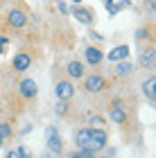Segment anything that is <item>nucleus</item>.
I'll return each instance as SVG.
<instances>
[{"instance_id": "nucleus-26", "label": "nucleus", "mask_w": 156, "mask_h": 158, "mask_svg": "<svg viewBox=\"0 0 156 158\" xmlns=\"http://www.w3.org/2000/svg\"><path fill=\"white\" fill-rule=\"evenodd\" d=\"M43 158H48V156H43Z\"/></svg>"}, {"instance_id": "nucleus-4", "label": "nucleus", "mask_w": 156, "mask_h": 158, "mask_svg": "<svg viewBox=\"0 0 156 158\" xmlns=\"http://www.w3.org/2000/svg\"><path fill=\"white\" fill-rule=\"evenodd\" d=\"M48 149L54 152V154H61V138H59V133H57L54 127L48 129Z\"/></svg>"}, {"instance_id": "nucleus-25", "label": "nucleus", "mask_w": 156, "mask_h": 158, "mask_svg": "<svg viewBox=\"0 0 156 158\" xmlns=\"http://www.w3.org/2000/svg\"><path fill=\"white\" fill-rule=\"evenodd\" d=\"M75 2H79V0H75Z\"/></svg>"}, {"instance_id": "nucleus-9", "label": "nucleus", "mask_w": 156, "mask_h": 158, "mask_svg": "<svg viewBox=\"0 0 156 158\" xmlns=\"http://www.w3.org/2000/svg\"><path fill=\"white\" fill-rule=\"evenodd\" d=\"M102 88H104V79H102V77H97V75H95V77H91L88 81H86V90H88V93H100Z\"/></svg>"}, {"instance_id": "nucleus-21", "label": "nucleus", "mask_w": 156, "mask_h": 158, "mask_svg": "<svg viewBox=\"0 0 156 158\" xmlns=\"http://www.w3.org/2000/svg\"><path fill=\"white\" fill-rule=\"evenodd\" d=\"M59 9H61L63 14H68V5H66V2H59Z\"/></svg>"}, {"instance_id": "nucleus-6", "label": "nucleus", "mask_w": 156, "mask_h": 158, "mask_svg": "<svg viewBox=\"0 0 156 158\" xmlns=\"http://www.w3.org/2000/svg\"><path fill=\"white\" fill-rule=\"evenodd\" d=\"M75 140H77V145L82 147V152H88V145H91V129H82V131H77Z\"/></svg>"}, {"instance_id": "nucleus-22", "label": "nucleus", "mask_w": 156, "mask_h": 158, "mask_svg": "<svg viewBox=\"0 0 156 158\" xmlns=\"http://www.w3.org/2000/svg\"><path fill=\"white\" fill-rule=\"evenodd\" d=\"M57 111H59V113H66V104H63V102H61L59 106H57Z\"/></svg>"}, {"instance_id": "nucleus-3", "label": "nucleus", "mask_w": 156, "mask_h": 158, "mask_svg": "<svg viewBox=\"0 0 156 158\" xmlns=\"http://www.w3.org/2000/svg\"><path fill=\"white\" fill-rule=\"evenodd\" d=\"M54 93H57V97H59L61 102H66V99H70L75 95V88H73V84H70V81H59V84H57V88H54Z\"/></svg>"}, {"instance_id": "nucleus-15", "label": "nucleus", "mask_w": 156, "mask_h": 158, "mask_svg": "<svg viewBox=\"0 0 156 158\" xmlns=\"http://www.w3.org/2000/svg\"><path fill=\"white\" fill-rule=\"evenodd\" d=\"M111 120H113V122H118V124H122V122L127 120V111H122L120 106H116V109L111 111Z\"/></svg>"}, {"instance_id": "nucleus-17", "label": "nucleus", "mask_w": 156, "mask_h": 158, "mask_svg": "<svg viewBox=\"0 0 156 158\" xmlns=\"http://www.w3.org/2000/svg\"><path fill=\"white\" fill-rule=\"evenodd\" d=\"M131 70H133V68H131V63H129V61H124V63H118V68H116V73H118L120 77H127V75H129V73H131Z\"/></svg>"}, {"instance_id": "nucleus-7", "label": "nucleus", "mask_w": 156, "mask_h": 158, "mask_svg": "<svg viewBox=\"0 0 156 158\" xmlns=\"http://www.w3.org/2000/svg\"><path fill=\"white\" fill-rule=\"evenodd\" d=\"M127 56H129V48L127 45H118V48H113L109 52V61H124Z\"/></svg>"}, {"instance_id": "nucleus-10", "label": "nucleus", "mask_w": 156, "mask_h": 158, "mask_svg": "<svg viewBox=\"0 0 156 158\" xmlns=\"http://www.w3.org/2000/svg\"><path fill=\"white\" fill-rule=\"evenodd\" d=\"M140 63H143L145 68H156V50H147V52H143Z\"/></svg>"}, {"instance_id": "nucleus-24", "label": "nucleus", "mask_w": 156, "mask_h": 158, "mask_svg": "<svg viewBox=\"0 0 156 158\" xmlns=\"http://www.w3.org/2000/svg\"><path fill=\"white\" fill-rule=\"evenodd\" d=\"M106 5H113V0H106Z\"/></svg>"}, {"instance_id": "nucleus-14", "label": "nucleus", "mask_w": 156, "mask_h": 158, "mask_svg": "<svg viewBox=\"0 0 156 158\" xmlns=\"http://www.w3.org/2000/svg\"><path fill=\"white\" fill-rule=\"evenodd\" d=\"M68 75H73V77H82V75H84L82 63H79V61H70V63H68Z\"/></svg>"}, {"instance_id": "nucleus-5", "label": "nucleus", "mask_w": 156, "mask_h": 158, "mask_svg": "<svg viewBox=\"0 0 156 158\" xmlns=\"http://www.w3.org/2000/svg\"><path fill=\"white\" fill-rule=\"evenodd\" d=\"M36 93H39V86L34 79H23L20 81V95L23 97H34Z\"/></svg>"}, {"instance_id": "nucleus-2", "label": "nucleus", "mask_w": 156, "mask_h": 158, "mask_svg": "<svg viewBox=\"0 0 156 158\" xmlns=\"http://www.w3.org/2000/svg\"><path fill=\"white\" fill-rule=\"evenodd\" d=\"M7 20H9V25H11V27L20 30V27H25V25H27V14H25V11H20V9H11V11H9V16H7Z\"/></svg>"}, {"instance_id": "nucleus-20", "label": "nucleus", "mask_w": 156, "mask_h": 158, "mask_svg": "<svg viewBox=\"0 0 156 158\" xmlns=\"http://www.w3.org/2000/svg\"><path fill=\"white\" fill-rule=\"evenodd\" d=\"M73 158H93L91 152H79V154H73Z\"/></svg>"}, {"instance_id": "nucleus-19", "label": "nucleus", "mask_w": 156, "mask_h": 158, "mask_svg": "<svg viewBox=\"0 0 156 158\" xmlns=\"http://www.w3.org/2000/svg\"><path fill=\"white\" fill-rule=\"evenodd\" d=\"M7 45H9V41H7L5 36H0V54H5V52H7Z\"/></svg>"}, {"instance_id": "nucleus-16", "label": "nucleus", "mask_w": 156, "mask_h": 158, "mask_svg": "<svg viewBox=\"0 0 156 158\" xmlns=\"http://www.w3.org/2000/svg\"><path fill=\"white\" fill-rule=\"evenodd\" d=\"M5 158H30V154H27L25 147H18V149H11V152H7Z\"/></svg>"}, {"instance_id": "nucleus-1", "label": "nucleus", "mask_w": 156, "mask_h": 158, "mask_svg": "<svg viewBox=\"0 0 156 158\" xmlns=\"http://www.w3.org/2000/svg\"><path fill=\"white\" fill-rule=\"evenodd\" d=\"M106 145V131L104 129H91V145H88V152H97Z\"/></svg>"}, {"instance_id": "nucleus-13", "label": "nucleus", "mask_w": 156, "mask_h": 158, "mask_svg": "<svg viewBox=\"0 0 156 158\" xmlns=\"http://www.w3.org/2000/svg\"><path fill=\"white\" fill-rule=\"evenodd\" d=\"M102 56H104V54H102L97 48H88V50H86V61H88V63H93V66L102 61Z\"/></svg>"}, {"instance_id": "nucleus-8", "label": "nucleus", "mask_w": 156, "mask_h": 158, "mask_svg": "<svg viewBox=\"0 0 156 158\" xmlns=\"http://www.w3.org/2000/svg\"><path fill=\"white\" fill-rule=\"evenodd\" d=\"M30 66H32V59H30V54H16V56H14V68H16L18 73L27 70Z\"/></svg>"}, {"instance_id": "nucleus-12", "label": "nucleus", "mask_w": 156, "mask_h": 158, "mask_svg": "<svg viewBox=\"0 0 156 158\" xmlns=\"http://www.w3.org/2000/svg\"><path fill=\"white\" fill-rule=\"evenodd\" d=\"M143 93H145L150 99H156V77H150V79L143 84Z\"/></svg>"}, {"instance_id": "nucleus-23", "label": "nucleus", "mask_w": 156, "mask_h": 158, "mask_svg": "<svg viewBox=\"0 0 156 158\" xmlns=\"http://www.w3.org/2000/svg\"><path fill=\"white\" fill-rule=\"evenodd\" d=\"M2 142H5V140H2V135H0V147H2Z\"/></svg>"}, {"instance_id": "nucleus-18", "label": "nucleus", "mask_w": 156, "mask_h": 158, "mask_svg": "<svg viewBox=\"0 0 156 158\" xmlns=\"http://www.w3.org/2000/svg\"><path fill=\"white\" fill-rule=\"evenodd\" d=\"M0 135H2V140H7V138H11V129L7 127V124H0Z\"/></svg>"}, {"instance_id": "nucleus-11", "label": "nucleus", "mask_w": 156, "mask_h": 158, "mask_svg": "<svg viewBox=\"0 0 156 158\" xmlns=\"http://www.w3.org/2000/svg\"><path fill=\"white\" fill-rule=\"evenodd\" d=\"M73 16L77 20H82V23H93V14H91L88 9H82V7H77V9H73Z\"/></svg>"}]
</instances>
